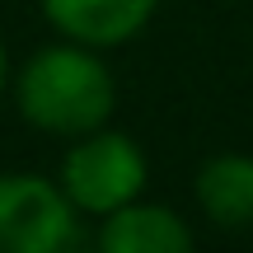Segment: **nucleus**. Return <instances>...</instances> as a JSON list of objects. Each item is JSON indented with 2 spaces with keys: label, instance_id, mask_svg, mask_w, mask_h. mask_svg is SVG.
I'll return each mask as SVG.
<instances>
[{
  "label": "nucleus",
  "instance_id": "1",
  "mask_svg": "<svg viewBox=\"0 0 253 253\" xmlns=\"http://www.w3.org/2000/svg\"><path fill=\"white\" fill-rule=\"evenodd\" d=\"M14 108L28 126L75 141L94 126H108L118 108V80L103 66L99 47L61 38L33 52L24 71L14 75Z\"/></svg>",
  "mask_w": 253,
  "mask_h": 253
},
{
  "label": "nucleus",
  "instance_id": "3",
  "mask_svg": "<svg viewBox=\"0 0 253 253\" xmlns=\"http://www.w3.org/2000/svg\"><path fill=\"white\" fill-rule=\"evenodd\" d=\"M80 211L56 178L0 173V253H61L71 249Z\"/></svg>",
  "mask_w": 253,
  "mask_h": 253
},
{
  "label": "nucleus",
  "instance_id": "7",
  "mask_svg": "<svg viewBox=\"0 0 253 253\" xmlns=\"http://www.w3.org/2000/svg\"><path fill=\"white\" fill-rule=\"evenodd\" d=\"M9 89V52H5V42H0V94Z\"/></svg>",
  "mask_w": 253,
  "mask_h": 253
},
{
  "label": "nucleus",
  "instance_id": "6",
  "mask_svg": "<svg viewBox=\"0 0 253 253\" xmlns=\"http://www.w3.org/2000/svg\"><path fill=\"white\" fill-rule=\"evenodd\" d=\"M197 207L220 230L253 225V155H211L192 178Z\"/></svg>",
  "mask_w": 253,
  "mask_h": 253
},
{
  "label": "nucleus",
  "instance_id": "5",
  "mask_svg": "<svg viewBox=\"0 0 253 253\" xmlns=\"http://www.w3.org/2000/svg\"><path fill=\"white\" fill-rule=\"evenodd\" d=\"M94 239L108 253H188L192 249V225L178 211L136 197L126 207L108 211Z\"/></svg>",
  "mask_w": 253,
  "mask_h": 253
},
{
  "label": "nucleus",
  "instance_id": "2",
  "mask_svg": "<svg viewBox=\"0 0 253 253\" xmlns=\"http://www.w3.org/2000/svg\"><path fill=\"white\" fill-rule=\"evenodd\" d=\"M145 178H150L145 150L126 131H113V126H94V131L75 136L71 150L61 155V173H56L71 207L94 220L136 202L145 192Z\"/></svg>",
  "mask_w": 253,
  "mask_h": 253
},
{
  "label": "nucleus",
  "instance_id": "4",
  "mask_svg": "<svg viewBox=\"0 0 253 253\" xmlns=\"http://www.w3.org/2000/svg\"><path fill=\"white\" fill-rule=\"evenodd\" d=\"M38 5L61 38L108 52L150 28L160 0H38Z\"/></svg>",
  "mask_w": 253,
  "mask_h": 253
}]
</instances>
